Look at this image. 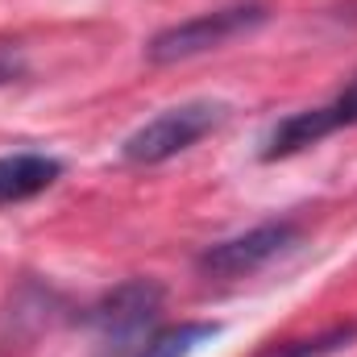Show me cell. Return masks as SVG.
<instances>
[{
  "instance_id": "1",
  "label": "cell",
  "mask_w": 357,
  "mask_h": 357,
  "mask_svg": "<svg viewBox=\"0 0 357 357\" xmlns=\"http://www.w3.org/2000/svg\"><path fill=\"white\" fill-rule=\"evenodd\" d=\"M225 116H229V104L220 100H183L175 108L158 112L154 121H146L142 129H133L121 146V158L133 167H158L183 150H191L212 129H220Z\"/></svg>"
},
{
  "instance_id": "6",
  "label": "cell",
  "mask_w": 357,
  "mask_h": 357,
  "mask_svg": "<svg viewBox=\"0 0 357 357\" xmlns=\"http://www.w3.org/2000/svg\"><path fill=\"white\" fill-rule=\"evenodd\" d=\"M59 178H63V162L54 154H33V150L0 154V204L33 199L38 191L54 187Z\"/></svg>"
},
{
  "instance_id": "2",
  "label": "cell",
  "mask_w": 357,
  "mask_h": 357,
  "mask_svg": "<svg viewBox=\"0 0 357 357\" xmlns=\"http://www.w3.org/2000/svg\"><path fill=\"white\" fill-rule=\"evenodd\" d=\"M266 21V4L250 0V4H229V8H212V13H199V17H187L178 25H167L162 33H154L146 42V59L167 67V63H183V59H195V54H208L250 29H258Z\"/></svg>"
},
{
  "instance_id": "7",
  "label": "cell",
  "mask_w": 357,
  "mask_h": 357,
  "mask_svg": "<svg viewBox=\"0 0 357 357\" xmlns=\"http://www.w3.org/2000/svg\"><path fill=\"white\" fill-rule=\"evenodd\" d=\"M212 337H220V324L208 320H183L171 328H154L129 345H121L112 357H191L199 345H208Z\"/></svg>"
},
{
  "instance_id": "4",
  "label": "cell",
  "mask_w": 357,
  "mask_h": 357,
  "mask_svg": "<svg viewBox=\"0 0 357 357\" xmlns=\"http://www.w3.org/2000/svg\"><path fill=\"white\" fill-rule=\"evenodd\" d=\"M162 287L154 278H129L121 287H112L100 303L88 307V324L104 337L112 341V349L146 337L158 328V312H162Z\"/></svg>"
},
{
  "instance_id": "3",
  "label": "cell",
  "mask_w": 357,
  "mask_h": 357,
  "mask_svg": "<svg viewBox=\"0 0 357 357\" xmlns=\"http://www.w3.org/2000/svg\"><path fill=\"white\" fill-rule=\"evenodd\" d=\"M299 225L295 220H266V225H254L229 241H216L208 245L195 266L204 278H245V274H258L262 266H270L274 258L291 254L299 245Z\"/></svg>"
},
{
  "instance_id": "8",
  "label": "cell",
  "mask_w": 357,
  "mask_h": 357,
  "mask_svg": "<svg viewBox=\"0 0 357 357\" xmlns=\"http://www.w3.org/2000/svg\"><path fill=\"white\" fill-rule=\"evenodd\" d=\"M354 337V328H333V333H324V337H312V341H287V345H274L266 354L258 357H324L333 354L337 345H345Z\"/></svg>"
},
{
  "instance_id": "5",
  "label": "cell",
  "mask_w": 357,
  "mask_h": 357,
  "mask_svg": "<svg viewBox=\"0 0 357 357\" xmlns=\"http://www.w3.org/2000/svg\"><path fill=\"white\" fill-rule=\"evenodd\" d=\"M354 125H357V75L345 84V91L333 96L328 104L282 116V121L266 133V142H262V158H266V162H274V158H291V154H299V150L324 142L328 133L354 129Z\"/></svg>"
}]
</instances>
